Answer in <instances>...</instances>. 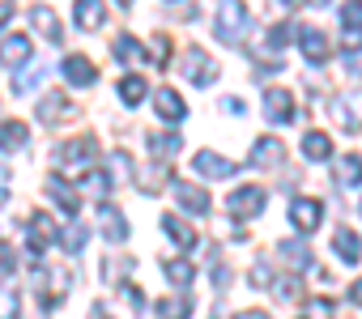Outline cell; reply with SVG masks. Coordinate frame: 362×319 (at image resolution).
Instances as JSON below:
<instances>
[{
  "mask_svg": "<svg viewBox=\"0 0 362 319\" xmlns=\"http://www.w3.org/2000/svg\"><path fill=\"white\" fill-rule=\"evenodd\" d=\"M69 285H73V272H69L64 264H52V268H39V264H35V294H39V302H43V306L64 302Z\"/></svg>",
  "mask_w": 362,
  "mask_h": 319,
  "instance_id": "cell-1",
  "label": "cell"
},
{
  "mask_svg": "<svg viewBox=\"0 0 362 319\" xmlns=\"http://www.w3.org/2000/svg\"><path fill=\"white\" fill-rule=\"evenodd\" d=\"M94 157H98V140L94 136H77V140H64L56 149V162L64 171H94Z\"/></svg>",
  "mask_w": 362,
  "mask_h": 319,
  "instance_id": "cell-2",
  "label": "cell"
},
{
  "mask_svg": "<svg viewBox=\"0 0 362 319\" xmlns=\"http://www.w3.org/2000/svg\"><path fill=\"white\" fill-rule=\"evenodd\" d=\"M264 205H269V192H264V188H256V183H243V188H235V192L226 196V213H230V217H239V222H247V217L264 213Z\"/></svg>",
  "mask_w": 362,
  "mask_h": 319,
  "instance_id": "cell-3",
  "label": "cell"
},
{
  "mask_svg": "<svg viewBox=\"0 0 362 319\" xmlns=\"http://www.w3.org/2000/svg\"><path fill=\"white\" fill-rule=\"evenodd\" d=\"M247 30V5L243 0H222L218 5V39L222 43H243Z\"/></svg>",
  "mask_w": 362,
  "mask_h": 319,
  "instance_id": "cell-4",
  "label": "cell"
},
{
  "mask_svg": "<svg viewBox=\"0 0 362 319\" xmlns=\"http://www.w3.org/2000/svg\"><path fill=\"white\" fill-rule=\"evenodd\" d=\"M179 68H184V77L197 81V85H214L218 81V60L209 52H201V47H188L184 60H179Z\"/></svg>",
  "mask_w": 362,
  "mask_h": 319,
  "instance_id": "cell-5",
  "label": "cell"
},
{
  "mask_svg": "<svg viewBox=\"0 0 362 319\" xmlns=\"http://www.w3.org/2000/svg\"><path fill=\"white\" fill-rule=\"evenodd\" d=\"M60 239V230H56V222L47 217V213H30V226H26V255H30V264L43 255V247L47 243H56Z\"/></svg>",
  "mask_w": 362,
  "mask_h": 319,
  "instance_id": "cell-6",
  "label": "cell"
},
{
  "mask_svg": "<svg viewBox=\"0 0 362 319\" xmlns=\"http://www.w3.org/2000/svg\"><path fill=\"white\" fill-rule=\"evenodd\" d=\"M132 179H136V192H145V196H158L162 188L175 183V179H170V167L162 162V157H158V162H141V167L132 171Z\"/></svg>",
  "mask_w": 362,
  "mask_h": 319,
  "instance_id": "cell-7",
  "label": "cell"
},
{
  "mask_svg": "<svg viewBox=\"0 0 362 319\" xmlns=\"http://www.w3.org/2000/svg\"><path fill=\"white\" fill-rule=\"evenodd\" d=\"M192 171L205 175V179H230V175H239V162H230V157H222V153H214V149H197Z\"/></svg>",
  "mask_w": 362,
  "mask_h": 319,
  "instance_id": "cell-8",
  "label": "cell"
},
{
  "mask_svg": "<svg viewBox=\"0 0 362 319\" xmlns=\"http://www.w3.org/2000/svg\"><path fill=\"white\" fill-rule=\"evenodd\" d=\"M332 115L345 132H358L362 128V90H345L337 102H332Z\"/></svg>",
  "mask_w": 362,
  "mask_h": 319,
  "instance_id": "cell-9",
  "label": "cell"
},
{
  "mask_svg": "<svg viewBox=\"0 0 362 319\" xmlns=\"http://www.w3.org/2000/svg\"><path fill=\"white\" fill-rule=\"evenodd\" d=\"M290 222H294L303 234H311V230L324 222V205L311 200V196H298V200H290Z\"/></svg>",
  "mask_w": 362,
  "mask_h": 319,
  "instance_id": "cell-10",
  "label": "cell"
},
{
  "mask_svg": "<svg viewBox=\"0 0 362 319\" xmlns=\"http://www.w3.org/2000/svg\"><path fill=\"white\" fill-rule=\"evenodd\" d=\"M341 22H345L341 47L345 52H358L362 47V0H345V5H341Z\"/></svg>",
  "mask_w": 362,
  "mask_h": 319,
  "instance_id": "cell-11",
  "label": "cell"
},
{
  "mask_svg": "<svg viewBox=\"0 0 362 319\" xmlns=\"http://www.w3.org/2000/svg\"><path fill=\"white\" fill-rule=\"evenodd\" d=\"M281 157H286V145H281L277 136H260V140L252 145V167H260V171H277Z\"/></svg>",
  "mask_w": 362,
  "mask_h": 319,
  "instance_id": "cell-12",
  "label": "cell"
},
{
  "mask_svg": "<svg viewBox=\"0 0 362 319\" xmlns=\"http://www.w3.org/2000/svg\"><path fill=\"white\" fill-rule=\"evenodd\" d=\"M170 192H175V200L184 205L188 213H197V217H205V213H209V192H205V188H197V183H184V179H179V183H170Z\"/></svg>",
  "mask_w": 362,
  "mask_h": 319,
  "instance_id": "cell-13",
  "label": "cell"
},
{
  "mask_svg": "<svg viewBox=\"0 0 362 319\" xmlns=\"http://www.w3.org/2000/svg\"><path fill=\"white\" fill-rule=\"evenodd\" d=\"M264 111H269V124H290L294 119V94L290 90H264Z\"/></svg>",
  "mask_w": 362,
  "mask_h": 319,
  "instance_id": "cell-14",
  "label": "cell"
},
{
  "mask_svg": "<svg viewBox=\"0 0 362 319\" xmlns=\"http://www.w3.org/2000/svg\"><path fill=\"white\" fill-rule=\"evenodd\" d=\"M162 234L175 243V247H197V226H188L184 217H175V213H162Z\"/></svg>",
  "mask_w": 362,
  "mask_h": 319,
  "instance_id": "cell-15",
  "label": "cell"
},
{
  "mask_svg": "<svg viewBox=\"0 0 362 319\" xmlns=\"http://www.w3.org/2000/svg\"><path fill=\"white\" fill-rule=\"evenodd\" d=\"M35 60V47H30V39L26 35H9L5 43H0V64H30Z\"/></svg>",
  "mask_w": 362,
  "mask_h": 319,
  "instance_id": "cell-16",
  "label": "cell"
},
{
  "mask_svg": "<svg viewBox=\"0 0 362 319\" xmlns=\"http://www.w3.org/2000/svg\"><path fill=\"white\" fill-rule=\"evenodd\" d=\"M153 111H158V119H166V124H179V119H184L188 115V107H184V98H179L175 90H158L153 94Z\"/></svg>",
  "mask_w": 362,
  "mask_h": 319,
  "instance_id": "cell-17",
  "label": "cell"
},
{
  "mask_svg": "<svg viewBox=\"0 0 362 319\" xmlns=\"http://www.w3.org/2000/svg\"><path fill=\"white\" fill-rule=\"evenodd\" d=\"M30 145V128L22 119H5L0 124V153H18Z\"/></svg>",
  "mask_w": 362,
  "mask_h": 319,
  "instance_id": "cell-18",
  "label": "cell"
},
{
  "mask_svg": "<svg viewBox=\"0 0 362 319\" xmlns=\"http://www.w3.org/2000/svg\"><path fill=\"white\" fill-rule=\"evenodd\" d=\"M332 251H337V260H341V264H358V255H362L358 230H349V226L332 230Z\"/></svg>",
  "mask_w": 362,
  "mask_h": 319,
  "instance_id": "cell-19",
  "label": "cell"
},
{
  "mask_svg": "<svg viewBox=\"0 0 362 319\" xmlns=\"http://www.w3.org/2000/svg\"><path fill=\"white\" fill-rule=\"evenodd\" d=\"M64 77H69V85H94L98 81V68L86 60V56H64Z\"/></svg>",
  "mask_w": 362,
  "mask_h": 319,
  "instance_id": "cell-20",
  "label": "cell"
},
{
  "mask_svg": "<svg viewBox=\"0 0 362 319\" xmlns=\"http://www.w3.org/2000/svg\"><path fill=\"white\" fill-rule=\"evenodd\" d=\"M43 188H47V196H52V200H56V205H60V209H64L69 217H73V213L81 209V196H77V192H73V188H69V183L60 179V175H47V183H43Z\"/></svg>",
  "mask_w": 362,
  "mask_h": 319,
  "instance_id": "cell-21",
  "label": "cell"
},
{
  "mask_svg": "<svg viewBox=\"0 0 362 319\" xmlns=\"http://www.w3.org/2000/svg\"><path fill=\"white\" fill-rule=\"evenodd\" d=\"M332 179H337L341 188H358V183H362V157H358V153H341L337 167H332Z\"/></svg>",
  "mask_w": 362,
  "mask_h": 319,
  "instance_id": "cell-22",
  "label": "cell"
},
{
  "mask_svg": "<svg viewBox=\"0 0 362 319\" xmlns=\"http://www.w3.org/2000/svg\"><path fill=\"white\" fill-rule=\"evenodd\" d=\"M162 272H166V281L179 285V289H188V285L197 281V264H192V260H179V255L162 260Z\"/></svg>",
  "mask_w": 362,
  "mask_h": 319,
  "instance_id": "cell-23",
  "label": "cell"
},
{
  "mask_svg": "<svg viewBox=\"0 0 362 319\" xmlns=\"http://www.w3.org/2000/svg\"><path fill=\"white\" fill-rule=\"evenodd\" d=\"M30 22H35V30H39L47 43H64V30H60L56 13H52L47 5H35V9H30Z\"/></svg>",
  "mask_w": 362,
  "mask_h": 319,
  "instance_id": "cell-24",
  "label": "cell"
},
{
  "mask_svg": "<svg viewBox=\"0 0 362 319\" xmlns=\"http://www.w3.org/2000/svg\"><path fill=\"white\" fill-rule=\"evenodd\" d=\"M98 226H103V234H107L111 243H124V239H128V226H124V213H119L115 205H98Z\"/></svg>",
  "mask_w": 362,
  "mask_h": 319,
  "instance_id": "cell-25",
  "label": "cell"
},
{
  "mask_svg": "<svg viewBox=\"0 0 362 319\" xmlns=\"http://www.w3.org/2000/svg\"><path fill=\"white\" fill-rule=\"evenodd\" d=\"M73 18H77L81 30H98V26L107 22V5H103V0H77Z\"/></svg>",
  "mask_w": 362,
  "mask_h": 319,
  "instance_id": "cell-26",
  "label": "cell"
},
{
  "mask_svg": "<svg viewBox=\"0 0 362 319\" xmlns=\"http://www.w3.org/2000/svg\"><path fill=\"white\" fill-rule=\"evenodd\" d=\"M298 39H303V56H307L311 64H324V60L332 56V47H328V39H324L320 30H303Z\"/></svg>",
  "mask_w": 362,
  "mask_h": 319,
  "instance_id": "cell-27",
  "label": "cell"
},
{
  "mask_svg": "<svg viewBox=\"0 0 362 319\" xmlns=\"http://www.w3.org/2000/svg\"><path fill=\"white\" fill-rule=\"evenodd\" d=\"M153 311H158V319H188V315H192V298H188V294H170V298H162Z\"/></svg>",
  "mask_w": 362,
  "mask_h": 319,
  "instance_id": "cell-28",
  "label": "cell"
},
{
  "mask_svg": "<svg viewBox=\"0 0 362 319\" xmlns=\"http://www.w3.org/2000/svg\"><path fill=\"white\" fill-rule=\"evenodd\" d=\"M303 157H311V162L332 157V136H328V132H307V136H303Z\"/></svg>",
  "mask_w": 362,
  "mask_h": 319,
  "instance_id": "cell-29",
  "label": "cell"
},
{
  "mask_svg": "<svg viewBox=\"0 0 362 319\" xmlns=\"http://www.w3.org/2000/svg\"><path fill=\"white\" fill-rule=\"evenodd\" d=\"M277 255H286L290 268H311V247H307V243L286 239V243H277Z\"/></svg>",
  "mask_w": 362,
  "mask_h": 319,
  "instance_id": "cell-30",
  "label": "cell"
},
{
  "mask_svg": "<svg viewBox=\"0 0 362 319\" xmlns=\"http://www.w3.org/2000/svg\"><path fill=\"white\" fill-rule=\"evenodd\" d=\"M111 52H115V60H119V64H132V60H141V56H145V52H141V43H136L132 35H115V39H111Z\"/></svg>",
  "mask_w": 362,
  "mask_h": 319,
  "instance_id": "cell-31",
  "label": "cell"
},
{
  "mask_svg": "<svg viewBox=\"0 0 362 319\" xmlns=\"http://www.w3.org/2000/svg\"><path fill=\"white\" fill-rule=\"evenodd\" d=\"M69 111H73V107H69L60 94H47V98L39 102V124H56V119H60V115H69Z\"/></svg>",
  "mask_w": 362,
  "mask_h": 319,
  "instance_id": "cell-32",
  "label": "cell"
},
{
  "mask_svg": "<svg viewBox=\"0 0 362 319\" xmlns=\"http://www.w3.org/2000/svg\"><path fill=\"white\" fill-rule=\"evenodd\" d=\"M149 149L162 157V153H179L184 140H179V132H149Z\"/></svg>",
  "mask_w": 362,
  "mask_h": 319,
  "instance_id": "cell-33",
  "label": "cell"
},
{
  "mask_svg": "<svg viewBox=\"0 0 362 319\" xmlns=\"http://www.w3.org/2000/svg\"><path fill=\"white\" fill-rule=\"evenodd\" d=\"M128 272H132V260H124V255H107V260H103V281H107V285H115V281L128 277Z\"/></svg>",
  "mask_w": 362,
  "mask_h": 319,
  "instance_id": "cell-34",
  "label": "cell"
},
{
  "mask_svg": "<svg viewBox=\"0 0 362 319\" xmlns=\"http://www.w3.org/2000/svg\"><path fill=\"white\" fill-rule=\"evenodd\" d=\"M145 90H149V85H145L141 77H124V81H119V98H124L128 107H136V102L145 98Z\"/></svg>",
  "mask_w": 362,
  "mask_h": 319,
  "instance_id": "cell-35",
  "label": "cell"
},
{
  "mask_svg": "<svg viewBox=\"0 0 362 319\" xmlns=\"http://www.w3.org/2000/svg\"><path fill=\"white\" fill-rule=\"evenodd\" d=\"M86 239H90V226H77V222H73V226H64V251H73V255H77V251L86 247Z\"/></svg>",
  "mask_w": 362,
  "mask_h": 319,
  "instance_id": "cell-36",
  "label": "cell"
},
{
  "mask_svg": "<svg viewBox=\"0 0 362 319\" xmlns=\"http://www.w3.org/2000/svg\"><path fill=\"white\" fill-rule=\"evenodd\" d=\"M22 315V298L13 289H0V319H18Z\"/></svg>",
  "mask_w": 362,
  "mask_h": 319,
  "instance_id": "cell-37",
  "label": "cell"
},
{
  "mask_svg": "<svg viewBox=\"0 0 362 319\" xmlns=\"http://www.w3.org/2000/svg\"><path fill=\"white\" fill-rule=\"evenodd\" d=\"M149 52H153V56H149L153 64H166V60H170V39H166V35H153V39H149Z\"/></svg>",
  "mask_w": 362,
  "mask_h": 319,
  "instance_id": "cell-38",
  "label": "cell"
},
{
  "mask_svg": "<svg viewBox=\"0 0 362 319\" xmlns=\"http://www.w3.org/2000/svg\"><path fill=\"white\" fill-rule=\"evenodd\" d=\"M86 188H90L94 196H107V192H111V179H107V171H86Z\"/></svg>",
  "mask_w": 362,
  "mask_h": 319,
  "instance_id": "cell-39",
  "label": "cell"
},
{
  "mask_svg": "<svg viewBox=\"0 0 362 319\" xmlns=\"http://www.w3.org/2000/svg\"><path fill=\"white\" fill-rule=\"evenodd\" d=\"M273 289H277V298H281V302H294V298L303 294V285H298L294 277H281V281H273Z\"/></svg>",
  "mask_w": 362,
  "mask_h": 319,
  "instance_id": "cell-40",
  "label": "cell"
},
{
  "mask_svg": "<svg viewBox=\"0 0 362 319\" xmlns=\"http://www.w3.org/2000/svg\"><path fill=\"white\" fill-rule=\"evenodd\" d=\"M39 77H43V68H30V73H18V77H13V90H18V94H26V90H30V85H35Z\"/></svg>",
  "mask_w": 362,
  "mask_h": 319,
  "instance_id": "cell-41",
  "label": "cell"
},
{
  "mask_svg": "<svg viewBox=\"0 0 362 319\" xmlns=\"http://www.w3.org/2000/svg\"><path fill=\"white\" fill-rule=\"evenodd\" d=\"M252 285L260 289V285H273V272H269V264H256L252 268Z\"/></svg>",
  "mask_w": 362,
  "mask_h": 319,
  "instance_id": "cell-42",
  "label": "cell"
},
{
  "mask_svg": "<svg viewBox=\"0 0 362 319\" xmlns=\"http://www.w3.org/2000/svg\"><path fill=\"white\" fill-rule=\"evenodd\" d=\"M124 298H128V306H132V311H141V306H145V298H141V289H136V285H124Z\"/></svg>",
  "mask_w": 362,
  "mask_h": 319,
  "instance_id": "cell-43",
  "label": "cell"
},
{
  "mask_svg": "<svg viewBox=\"0 0 362 319\" xmlns=\"http://www.w3.org/2000/svg\"><path fill=\"white\" fill-rule=\"evenodd\" d=\"M5 200H9V167L0 162V205H5Z\"/></svg>",
  "mask_w": 362,
  "mask_h": 319,
  "instance_id": "cell-44",
  "label": "cell"
},
{
  "mask_svg": "<svg viewBox=\"0 0 362 319\" xmlns=\"http://www.w3.org/2000/svg\"><path fill=\"white\" fill-rule=\"evenodd\" d=\"M349 302H354V306H362V281H354V285H349Z\"/></svg>",
  "mask_w": 362,
  "mask_h": 319,
  "instance_id": "cell-45",
  "label": "cell"
},
{
  "mask_svg": "<svg viewBox=\"0 0 362 319\" xmlns=\"http://www.w3.org/2000/svg\"><path fill=\"white\" fill-rule=\"evenodd\" d=\"M235 319H269L264 311H243V315H235Z\"/></svg>",
  "mask_w": 362,
  "mask_h": 319,
  "instance_id": "cell-46",
  "label": "cell"
},
{
  "mask_svg": "<svg viewBox=\"0 0 362 319\" xmlns=\"http://www.w3.org/2000/svg\"><path fill=\"white\" fill-rule=\"evenodd\" d=\"M9 22V0H0V26Z\"/></svg>",
  "mask_w": 362,
  "mask_h": 319,
  "instance_id": "cell-47",
  "label": "cell"
},
{
  "mask_svg": "<svg viewBox=\"0 0 362 319\" xmlns=\"http://www.w3.org/2000/svg\"><path fill=\"white\" fill-rule=\"evenodd\" d=\"M119 5H132V0H119Z\"/></svg>",
  "mask_w": 362,
  "mask_h": 319,
  "instance_id": "cell-48",
  "label": "cell"
}]
</instances>
